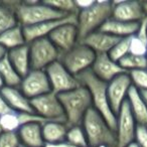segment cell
<instances>
[{
  "instance_id": "1",
  "label": "cell",
  "mask_w": 147,
  "mask_h": 147,
  "mask_svg": "<svg viewBox=\"0 0 147 147\" xmlns=\"http://www.w3.org/2000/svg\"><path fill=\"white\" fill-rule=\"evenodd\" d=\"M59 98L67 127L82 125L88 111L93 108L92 98L88 89L81 85L74 90L59 94Z\"/></svg>"
},
{
  "instance_id": "2",
  "label": "cell",
  "mask_w": 147,
  "mask_h": 147,
  "mask_svg": "<svg viewBox=\"0 0 147 147\" xmlns=\"http://www.w3.org/2000/svg\"><path fill=\"white\" fill-rule=\"evenodd\" d=\"M77 78L80 84L86 87L90 92L93 109L100 113L107 121V123L110 125L111 128L115 131L117 124V115L113 112L110 102H109L108 93H107L108 84L97 78L91 69L84 71L83 74L79 75Z\"/></svg>"
},
{
  "instance_id": "3",
  "label": "cell",
  "mask_w": 147,
  "mask_h": 147,
  "mask_svg": "<svg viewBox=\"0 0 147 147\" xmlns=\"http://www.w3.org/2000/svg\"><path fill=\"white\" fill-rule=\"evenodd\" d=\"M7 2L13 7L18 24H20L22 27L33 26L47 21L61 19L69 16L49 6L45 2H38V1H24V2L7 1Z\"/></svg>"
},
{
  "instance_id": "4",
  "label": "cell",
  "mask_w": 147,
  "mask_h": 147,
  "mask_svg": "<svg viewBox=\"0 0 147 147\" xmlns=\"http://www.w3.org/2000/svg\"><path fill=\"white\" fill-rule=\"evenodd\" d=\"M82 126L86 132L89 147H117L116 132L95 109L88 111Z\"/></svg>"
},
{
  "instance_id": "5",
  "label": "cell",
  "mask_w": 147,
  "mask_h": 147,
  "mask_svg": "<svg viewBox=\"0 0 147 147\" xmlns=\"http://www.w3.org/2000/svg\"><path fill=\"white\" fill-rule=\"evenodd\" d=\"M113 2L95 1L89 8L80 10L77 14V26L80 41L89 34L100 30L102 25L112 17Z\"/></svg>"
},
{
  "instance_id": "6",
  "label": "cell",
  "mask_w": 147,
  "mask_h": 147,
  "mask_svg": "<svg viewBox=\"0 0 147 147\" xmlns=\"http://www.w3.org/2000/svg\"><path fill=\"white\" fill-rule=\"evenodd\" d=\"M96 57V53L93 49L80 41L76 47L61 55L59 61L71 75L78 77L84 71L91 69Z\"/></svg>"
},
{
  "instance_id": "7",
  "label": "cell",
  "mask_w": 147,
  "mask_h": 147,
  "mask_svg": "<svg viewBox=\"0 0 147 147\" xmlns=\"http://www.w3.org/2000/svg\"><path fill=\"white\" fill-rule=\"evenodd\" d=\"M31 69L45 71L53 63L59 61L61 53L49 37H43L28 43Z\"/></svg>"
},
{
  "instance_id": "8",
  "label": "cell",
  "mask_w": 147,
  "mask_h": 147,
  "mask_svg": "<svg viewBox=\"0 0 147 147\" xmlns=\"http://www.w3.org/2000/svg\"><path fill=\"white\" fill-rule=\"evenodd\" d=\"M45 71L51 83V92L57 95L69 92L81 86L78 78L71 75L59 61L49 65Z\"/></svg>"
},
{
  "instance_id": "9",
  "label": "cell",
  "mask_w": 147,
  "mask_h": 147,
  "mask_svg": "<svg viewBox=\"0 0 147 147\" xmlns=\"http://www.w3.org/2000/svg\"><path fill=\"white\" fill-rule=\"evenodd\" d=\"M31 101L33 112L49 121L65 122V113L59 95L53 92L39 96Z\"/></svg>"
},
{
  "instance_id": "10",
  "label": "cell",
  "mask_w": 147,
  "mask_h": 147,
  "mask_svg": "<svg viewBox=\"0 0 147 147\" xmlns=\"http://www.w3.org/2000/svg\"><path fill=\"white\" fill-rule=\"evenodd\" d=\"M137 125L138 124L133 117L129 104L126 101L117 114V124L115 129L117 147H126L135 140Z\"/></svg>"
},
{
  "instance_id": "11",
  "label": "cell",
  "mask_w": 147,
  "mask_h": 147,
  "mask_svg": "<svg viewBox=\"0 0 147 147\" xmlns=\"http://www.w3.org/2000/svg\"><path fill=\"white\" fill-rule=\"evenodd\" d=\"M19 89L30 100L51 92L47 74L42 69H31L22 78Z\"/></svg>"
},
{
  "instance_id": "12",
  "label": "cell",
  "mask_w": 147,
  "mask_h": 147,
  "mask_svg": "<svg viewBox=\"0 0 147 147\" xmlns=\"http://www.w3.org/2000/svg\"><path fill=\"white\" fill-rule=\"evenodd\" d=\"M132 87V82L128 73L119 75L108 83L107 93L111 108L115 114H118L122 105L127 101L128 93Z\"/></svg>"
},
{
  "instance_id": "13",
  "label": "cell",
  "mask_w": 147,
  "mask_h": 147,
  "mask_svg": "<svg viewBox=\"0 0 147 147\" xmlns=\"http://www.w3.org/2000/svg\"><path fill=\"white\" fill-rule=\"evenodd\" d=\"M49 38L61 55L67 53L80 42L77 22H67L59 25L49 35Z\"/></svg>"
},
{
  "instance_id": "14",
  "label": "cell",
  "mask_w": 147,
  "mask_h": 147,
  "mask_svg": "<svg viewBox=\"0 0 147 147\" xmlns=\"http://www.w3.org/2000/svg\"><path fill=\"white\" fill-rule=\"evenodd\" d=\"M146 17L142 2L139 1H114L112 17L125 22H140Z\"/></svg>"
},
{
  "instance_id": "15",
  "label": "cell",
  "mask_w": 147,
  "mask_h": 147,
  "mask_svg": "<svg viewBox=\"0 0 147 147\" xmlns=\"http://www.w3.org/2000/svg\"><path fill=\"white\" fill-rule=\"evenodd\" d=\"M91 71L97 78L107 84L121 74L127 73L120 67L119 63L113 61L109 57L108 53L97 55Z\"/></svg>"
},
{
  "instance_id": "16",
  "label": "cell",
  "mask_w": 147,
  "mask_h": 147,
  "mask_svg": "<svg viewBox=\"0 0 147 147\" xmlns=\"http://www.w3.org/2000/svg\"><path fill=\"white\" fill-rule=\"evenodd\" d=\"M67 22H77V15H69L61 19H55V20L47 21V22L40 23V24L33 25V26L23 27V32H24L26 42L30 43L35 39L49 37V35L55 28Z\"/></svg>"
},
{
  "instance_id": "17",
  "label": "cell",
  "mask_w": 147,
  "mask_h": 147,
  "mask_svg": "<svg viewBox=\"0 0 147 147\" xmlns=\"http://www.w3.org/2000/svg\"><path fill=\"white\" fill-rule=\"evenodd\" d=\"M120 39L121 38L119 37L111 35L109 33L97 30L85 37L81 42L88 45L91 49H93L96 53V55H102V53H110L111 49Z\"/></svg>"
},
{
  "instance_id": "18",
  "label": "cell",
  "mask_w": 147,
  "mask_h": 147,
  "mask_svg": "<svg viewBox=\"0 0 147 147\" xmlns=\"http://www.w3.org/2000/svg\"><path fill=\"white\" fill-rule=\"evenodd\" d=\"M0 92L12 111L17 113H34L30 99L21 92L19 87H4Z\"/></svg>"
},
{
  "instance_id": "19",
  "label": "cell",
  "mask_w": 147,
  "mask_h": 147,
  "mask_svg": "<svg viewBox=\"0 0 147 147\" xmlns=\"http://www.w3.org/2000/svg\"><path fill=\"white\" fill-rule=\"evenodd\" d=\"M19 140L23 147H45L42 136V124L36 122L27 123L20 127L18 131Z\"/></svg>"
},
{
  "instance_id": "20",
  "label": "cell",
  "mask_w": 147,
  "mask_h": 147,
  "mask_svg": "<svg viewBox=\"0 0 147 147\" xmlns=\"http://www.w3.org/2000/svg\"><path fill=\"white\" fill-rule=\"evenodd\" d=\"M7 57L11 65L14 67L16 71L21 76V78L25 77L31 71L30 53H29V45H24L22 47H16L8 51Z\"/></svg>"
},
{
  "instance_id": "21",
  "label": "cell",
  "mask_w": 147,
  "mask_h": 147,
  "mask_svg": "<svg viewBox=\"0 0 147 147\" xmlns=\"http://www.w3.org/2000/svg\"><path fill=\"white\" fill-rule=\"evenodd\" d=\"M138 27L139 22H125V21L110 18L102 25L100 30L119 38H125V37H131L136 34Z\"/></svg>"
},
{
  "instance_id": "22",
  "label": "cell",
  "mask_w": 147,
  "mask_h": 147,
  "mask_svg": "<svg viewBox=\"0 0 147 147\" xmlns=\"http://www.w3.org/2000/svg\"><path fill=\"white\" fill-rule=\"evenodd\" d=\"M67 130V125L61 121H49L42 124V136L45 145H55L65 142Z\"/></svg>"
},
{
  "instance_id": "23",
  "label": "cell",
  "mask_w": 147,
  "mask_h": 147,
  "mask_svg": "<svg viewBox=\"0 0 147 147\" xmlns=\"http://www.w3.org/2000/svg\"><path fill=\"white\" fill-rule=\"evenodd\" d=\"M127 102L137 124L147 126V105L141 97L139 90L135 87H131L127 97Z\"/></svg>"
},
{
  "instance_id": "24",
  "label": "cell",
  "mask_w": 147,
  "mask_h": 147,
  "mask_svg": "<svg viewBox=\"0 0 147 147\" xmlns=\"http://www.w3.org/2000/svg\"><path fill=\"white\" fill-rule=\"evenodd\" d=\"M0 45L7 51L27 45L23 32V27L20 24H17L2 33L0 35Z\"/></svg>"
},
{
  "instance_id": "25",
  "label": "cell",
  "mask_w": 147,
  "mask_h": 147,
  "mask_svg": "<svg viewBox=\"0 0 147 147\" xmlns=\"http://www.w3.org/2000/svg\"><path fill=\"white\" fill-rule=\"evenodd\" d=\"M0 76L4 81L5 87L18 88L22 81L21 76L17 73L14 67L11 65L7 55L2 61H0Z\"/></svg>"
},
{
  "instance_id": "26",
  "label": "cell",
  "mask_w": 147,
  "mask_h": 147,
  "mask_svg": "<svg viewBox=\"0 0 147 147\" xmlns=\"http://www.w3.org/2000/svg\"><path fill=\"white\" fill-rule=\"evenodd\" d=\"M18 24L13 7L8 2L0 3V35Z\"/></svg>"
},
{
  "instance_id": "27",
  "label": "cell",
  "mask_w": 147,
  "mask_h": 147,
  "mask_svg": "<svg viewBox=\"0 0 147 147\" xmlns=\"http://www.w3.org/2000/svg\"><path fill=\"white\" fill-rule=\"evenodd\" d=\"M120 67L125 71L129 73L131 71L136 69H147V57H138L134 55H127L119 61Z\"/></svg>"
},
{
  "instance_id": "28",
  "label": "cell",
  "mask_w": 147,
  "mask_h": 147,
  "mask_svg": "<svg viewBox=\"0 0 147 147\" xmlns=\"http://www.w3.org/2000/svg\"><path fill=\"white\" fill-rule=\"evenodd\" d=\"M65 142L81 147H89L86 132H85L82 125L69 127Z\"/></svg>"
},
{
  "instance_id": "29",
  "label": "cell",
  "mask_w": 147,
  "mask_h": 147,
  "mask_svg": "<svg viewBox=\"0 0 147 147\" xmlns=\"http://www.w3.org/2000/svg\"><path fill=\"white\" fill-rule=\"evenodd\" d=\"M21 126L19 113L11 111L0 116V127L3 132H17Z\"/></svg>"
},
{
  "instance_id": "30",
  "label": "cell",
  "mask_w": 147,
  "mask_h": 147,
  "mask_svg": "<svg viewBox=\"0 0 147 147\" xmlns=\"http://www.w3.org/2000/svg\"><path fill=\"white\" fill-rule=\"evenodd\" d=\"M43 2L65 15H77L79 12L76 1H71V0H49V1H43Z\"/></svg>"
},
{
  "instance_id": "31",
  "label": "cell",
  "mask_w": 147,
  "mask_h": 147,
  "mask_svg": "<svg viewBox=\"0 0 147 147\" xmlns=\"http://www.w3.org/2000/svg\"><path fill=\"white\" fill-rule=\"evenodd\" d=\"M129 49H130V37L121 38L114 45V47L111 49V51L108 55L113 61L119 63L123 57H125L127 55H129Z\"/></svg>"
},
{
  "instance_id": "32",
  "label": "cell",
  "mask_w": 147,
  "mask_h": 147,
  "mask_svg": "<svg viewBox=\"0 0 147 147\" xmlns=\"http://www.w3.org/2000/svg\"><path fill=\"white\" fill-rule=\"evenodd\" d=\"M128 74L133 87L139 91L147 90V69L131 71Z\"/></svg>"
},
{
  "instance_id": "33",
  "label": "cell",
  "mask_w": 147,
  "mask_h": 147,
  "mask_svg": "<svg viewBox=\"0 0 147 147\" xmlns=\"http://www.w3.org/2000/svg\"><path fill=\"white\" fill-rule=\"evenodd\" d=\"M129 53L138 57H147V43L138 38L136 35H133L130 37Z\"/></svg>"
},
{
  "instance_id": "34",
  "label": "cell",
  "mask_w": 147,
  "mask_h": 147,
  "mask_svg": "<svg viewBox=\"0 0 147 147\" xmlns=\"http://www.w3.org/2000/svg\"><path fill=\"white\" fill-rule=\"evenodd\" d=\"M17 132H3L0 135V147H20Z\"/></svg>"
},
{
  "instance_id": "35",
  "label": "cell",
  "mask_w": 147,
  "mask_h": 147,
  "mask_svg": "<svg viewBox=\"0 0 147 147\" xmlns=\"http://www.w3.org/2000/svg\"><path fill=\"white\" fill-rule=\"evenodd\" d=\"M134 141L138 143L140 147H147V126L137 125Z\"/></svg>"
},
{
  "instance_id": "36",
  "label": "cell",
  "mask_w": 147,
  "mask_h": 147,
  "mask_svg": "<svg viewBox=\"0 0 147 147\" xmlns=\"http://www.w3.org/2000/svg\"><path fill=\"white\" fill-rule=\"evenodd\" d=\"M136 35L138 38H140L141 40L145 41L147 43V16L145 17L143 20H141L139 22V27L138 30L136 32Z\"/></svg>"
},
{
  "instance_id": "37",
  "label": "cell",
  "mask_w": 147,
  "mask_h": 147,
  "mask_svg": "<svg viewBox=\"0 0 147 147\" xmlns=\"http://www.w3.org/2000/svg\"><path fill=\"white\" fill-rule=\"evenodd\" d=\"M11 111H12L11 108L8 106L6 100H5L4 97L2 96V94H1V92H0V116L6 114V113L11 112Z\"/></svg>"
},
{
  "instance_id": "38",
  "label": "cell",
  "mask_w": 147,
  "mask_h": 147,
  "mask_svg": "<svg viewBox=\"0 0 147 147\" xmlns=\"http://www.w3.org/2000/svg\"><path fill=\"white\" fill-rule=\"evenodd\" d=\"M94 2L95 1H91V0H77L76 4H77V7H78L79 11H80V10H84V9L89 8Z\"/></svg>"
},
{
  "instance_id": "39",
  "label": "cell",
  "mask_w": 147,
  "mask_h": 147,
  "mask_svg": "<svg viewBox=\"0 0 147 147\" xmlns=\"http://www.w3.org/2000/svg\"><path fill=\"white\" fill-rule=\"evenodd\" d=\"M7 53H8V51H7L5 47H3L2 45H0V61H2V59L6 57Z\"/></svg>"
},
{
  "instance_id": "40",
  "label": "cell",
  "mask_w": 147,
  "mask_h": 147,
  "mask_svg": "<svg viewBox=\"0 0 147 147\" xmlns=\"http://www.w3.org/2000/svg\"><path fill=\"white\" fill-rule=\"evenodd\" d=\"M141 94V97L143 98V100H144V102L146 103L147 105V90H144V91H139Z\"/></svg>"
},
{
  "instance_id": "41",
  "label": "cell",
  "mask_w": 147,
  "mask_h": 147,
  "mask_svg": "<svg viewBox=\"0 0 147 147\" xmlns=\"http://www.w3.org/2000/svg\"><path fill=\"white\" fill-rule=\"evenodd\" d=\"M126 147H140V145L138 144V143H136L135 141H133V142H131L130 144H128Z\"/></svg>"
},
{
  "instance_id": "42",
  "label": "cell",
  "mask_w": 147,
  "mask_h": 147,
  "mask_svg": "<svg viewBox=\"0 0 147 147\" xmlns=\"http://www.w3.org/2000/svg\"><path fill=\"white\" fill-rule=\"evenodd\" d=\"M5 87V84H4V81H3V79L1 78V76H0V91L2 90L3 88Z\"/></svg>"
},
{
  "instance_id": "43",
  "label": "cell",
  "mask_w": 147,
  "mask_h": 147,
  "mask_svg": "<svg viewBox=\"0 0 147 147\" xmlns=\"http://www.w3.org/2000/svg\"><path fill=\"white\" fill-rule=\"evenodd\" d=\"M142 5H143V8H144L145 14H146V16H147V1H145V2H142Z\"/></svg>"
},
{
  "instance_id": "44",
  "label": "cell",
  "mask_w": 147,
  "mask_h": 147,
  "mask_svg": "<svg viewBox=\"0 0 147 147\" xmlns=\"http://www.w3.org/2000/svg\"><path fill=\"white\" fill-rule=\"evenodd\" d=\"M2 133H3V131H2V129H1V127H0V135L2 134Z\"/></svg>"
},
{
  "instance_id": "45",
  "label": "cell",
  "mask_w": 147,
  "mask_h": 147,
  "mask_svg": "<svg viewBox=\"0 0 147 147\" xmlns=\"http://www.w3.org/2000/svg\"><path fill=\"white\" fill-rule=\"evenodd\" d=\"M20 147H23V146H20ZM45 147H47V146H45Z\"/></svg>"
},
{
  "instance_id": "46",
  "label": "cell",
  "mask_w": 147,
  "mask_h": 147,
  "mask_svg": "<svg viewBox=\"0 0 147 147\" xmlns=\"http://www.w3.org/2000/svg\"></svg>"
}]
</instances>
